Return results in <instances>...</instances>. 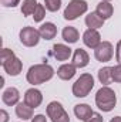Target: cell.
I'll use <instances>...</instances> for the list:
<instances>
[{"label":"cell","instance_id":"6da1fadb","mask_svg":"<svg viewBox=\"0 0 121 122\" xmlns=\"http://www.w3.org/2000/svg\"><path fill=\"white\" fill-rule=\"evenodd\" d=\"M54 75V70L49 64H36L29 68L27 71V82L31 85H38L46 81H50Z\"/></svg>","mask_w":121,"mask_h":122},{"label":"cell","instance_id":"7a4b0ae2","mask_svg":"<svg viewBox=\"0 0 121 122\" xmlns=\"http://www.w3.org/2000/svg\"><path fill=\"white\" fill-rule=\"evenodd\" d=\"M116 104H117L116 92L110 87H101L97 91V94H95V105L98 107V109H101L103 112H110V111L114 109Z\"/></svg>","mask_w":121,"mask_h":122},{"label":"cell","instance_id":"3957f363","mask_svg":"<svg viewBox=\"0 0 121 122\" xmlns=\"http://www.w3.org/2000/svg\"><path fill=\"white\" fill-rule=\"evenodd\" d=\"M1 65L4 68V71L11 77L19 75L22 72V70H23V62L19 60L16 57V54L9 48L1 50Z\"/></svg>","mask_w":121,"mask_h":122},{"label":"cell","instance_id":"277c9868","mask_svg":"<svg viewBox=\"0 0 121 122\" xmlns=\"http://www.w3.org/2000/svg\"><path fill=\"white\" fill-rule=\"evenodd\" d=\"M94 87V78L91 74H81L80 78L73 84V95L77 98H84L91 92Z\"/></svg>","mask_w":121,"mask_h":122},{"label":"cell","instance_id":"5b68a950","mask_svg":"<svg viewBox=\"0 0 121 122\" xmlns=\"http://www.w3.org/2000/svg\"><path fill=\"white\" fill-rule=\"evenodd\" d=\"M87 9H88L87 1H84V0H71L67 4V7L64 9L63 16H64L66 20H76L78 16L84 14L87 11Z\"/></svg>","mask_w":121,"mask_h":122},{"label":"cell","instance_id":"8992f818","mask_svg":"<svg viewBox=\"0 0 121 122\" xmlns=\"http://www.w3.org/2000/svg\"><path fill=\"white\" fill-rule=\"evenodd\" d=\"M47 115L51 122H70V117L60 102L53 101L47 105Z\"/></svg>","mask_w":121,"mask_h":122},{"label":"cell","instance_id":"52a82bcc","mask_svg":"<svg viewBox=\"0 0 121 122\" xmlns=\"http://www.w3.org/2000/svg\"><path fill=\"white\" fill-rule=\"evenodd\" d=\"M41 36H40V31L36 30L34 27H23L20 30V41L23 46L26 47H34L38 44Z\"/></svg>","mask_w":121,"mask_h":122},{"label":"cell","instance_id":"ba28073f","mask_svg":"<svg viewBox=\"0 0 121 122\" xmlns=\"http://www.w3.org/2000/svg\"><path fill=\"white\" fill-rule=\"evenodd\" d=\"M113 44L110 41H101L97 48H94V57L101 62H107L113 58Z\"/></svg>","mask_w":121,"mask_h":122},{"label":"cell","instance_id":"9c48e42d","mask_svg":"<svg viewBox=\"0 0 121 122\" xmlns=\"http://www.w3.org/2000/svg\"><path fill=\"white\" fill-rule=\"evenodd\" d=\"M83 41L88 48H97L98 44L101 43V36L94 29H87L83 34Z\"/></svg>","mask_w":121,"mask_h":122},{"label":"cell","instance_id":"30bf717a","mask_svg":"<svg viewBox=\"0 0 121 122\" xmlns=\"http://www.w3.org/2000/svg\"><path fill=\"white\" fill-rule=\"evenodd\" d=\"M24 102L29 107H31V108H37L43 102V95H41V92L38 91V90L30 88V90H27L26 94H24Z\"/></svg>","mask_w":121,"mask_h":122},{"label":"cell","instance_id":"8fae6325","mask_svg":"<svg viewBox=\"0 0 121 122\" xmlns=\"http://www.w3.org/2000/svg\"><path fill=\"white\" fill-rule=\"evenodd\" d=\"M71 48L66 44H54L53 46V50H51V54L53 57L57 61H66L71 57Z\"/></svg>","mask_w":121,"mask_h":122},{"label":"cell","instance_id":"7c38bea8","mask_svg":"<svg viewBox=\"0 0 121 122\" xmlns=\"http://www.w3.org/2000/svg\"><path fill=\"white\" fill-rule=\"evenodd\" d=\"M88 61H90V57H88V53L83 48H77L73 54V62L76 68H84L88 65Z\"/></svg>","mask_w":121,"mask_h":122},{"label":"cell","instance_id":"4fadbf2b","mask_svg":"<svg viewBox=\"0 0 121 122\" xmlns=\"http://www.w3.org/2000/svg\"><path fill=\"white\" fill-rule=\"evenodd\" d=\"M1 99L6 105L9 107H13V105H17L19 104V99H20V94H19V90L14 88V87H10L7 88L6 91L3 92L1 95Z\"/></svg>","mask_w":121,"mask_h":122},{"label":"cell","instance_id":"5bb4252c","mask_svg":"<svg viewBox=\"0 0 121 122\" xmlns=\"http://www.w3.org/2000/svg\"><path fill=\"white\" fill-rule=\"evenodd\" d=\"M38 31H40L41 38H44V40H53V38L56 37V34H57V27H56L54 23H51V21H46L44 24L40 26Z\"/></svg>","mask_w":121,"mask_h":122},{"label":"cell","instance_id":"9a60e30c","mask_svg":"<svg viewBox=\"0 0 121 122\" xmlns=\"http://www.w3.org/2000/svg\"><path fill=\"white\" fill-rule=\"evenodd\" d=\"M95 13L103 19V20H107L113 16L114 13V9H113V4L110 1H101L97 4V9H95Z\"/></svg>","mask_w":121,"mask_h":122},{"label":"cell","instance_id":"2e32d148","mask_svg":"<svg viewBox=\"0 0 121 122\" xmlns=\"http://www.w3.org/2000/svg\"><path fill=\"white\" fill-rule=\"evenodd\" d=\"M61 37L64 41H67L68 44H74L78 41L80 38V34H78V30L76 27H71V26H67L64 27L63 31H61Z\"/></svg>","mask_w":121,"mask_h":122},{"label":"cell","instance_id":"e0dca14e","mask_svg":"<svg viewBox=\"0 0 121 122\" xmlns=\"http://www.w3.org/2000/svg\"><path fill=\"white\" fill-rule=\"evenodd\" d=\"M57 75L63 81H68L76 75V67L74 64H63L60 68L57 70Z\"/></svg>","mask_w":121,"mask_h":122},{"label":"cell","instance_id":"ac0fdd59","mask_svg":"<svg viewBox=\"0 0 121 122\" xmlns=\"http://www.w3.org/2000/svg\"><path fill=\"white\" fill-rule=\"evenodd\" d=\"M16 115H17V118H20L23 121L31 119L33 118V108L29 107L26 102H19L16 107Z\"/></svg>","mask_w":121,"mask_h":122},{"label":"cell","instance_id":"d6986e66","mask_svg":"<svg viewBox=\"0 0 121 122\" xmlns=\"http://www.w3.org/2000/svg\"><path fill=\"white\" fill-rule=\"evenodd\" d=\"M74 114H76V117L80 121H86V119L90 118V115L93 114V109H91L90 105H87V104H77L74 107Z\"/></svg>","mask_w":121,"mask_h":122},{"label":"cell","instance_id":"ffe728a7","mask_svg":"<svg viewBox=\"0 0 121 122\" xmlns=\"http://www.w3.org/2000/svg\"><path fill=\"white\" fill-rule=\"evenodd\" d=\"M86 24H87L88 29H94V30H97V29L103 27L104 20H103L95 11H93V13H90L88 16H86Z\"/></svg>","mask_w":121,"mask_h":122},{"label":"cell","instance_id":"44dd1931","mask_svg":"<svg viewBox=\"0 0 121 122\" xmlns=\"http://www.w3.org/2000/svg\"><path fill=\"white\" fill-rule=\"evenodd\" d=\"M98 80L100 82L107 87L113 82V75H111V67H103L100 71H98Z\"/></svg>","mask_w":121,"mask_h":122},{"label":"cell","instance_id":"7402d4cb","mask_svg":"<svg viewBox=\"0 0 121 122\" xmlns=\"http://www.w3.org/2000/svg\"><path fill=\"white\" fill-rule=\"evenodd\" d=\"M37 0H23V4H22V13L23 16H31L37 7Z\"/></svg>","mask_w":121,"mask_h":122},{"label":"cell","instance_id":"603a6c76","mask_svg":"<svg viewBox=\"0 0 121 122\" xmlns=\"http://www.w3.org/2000/svg\"><path fill=\"white\" fill-rule=\"evenodd\" d=\"M44 16H46V7H44L43 4H37L36 10H34V13H33L34 21H36V23H40V21L44 19Z\"/></svg>","mask_w":121,"mask_h":122},{"label":"cell","instance_id":"cb8c5ba5","mask_svg":"<svg viewBox=\"0 0 121 122\" xmlns=\"http://www.w3.org/2000/svg\"><path fill=\"white\" fill-rule=\"evenodd\" d=\"M44 4L49 11H57L61 7V0H44Z\"/></svg>","mask_w":121,"mask_h":122},{"label":"cell","instance_id":"d4e9b609","mask_svg":"<svg viewBox=\"0 0 121 122\" xmlns=\"http://www.w3.org/2000/svg\"><path fill=\"white\" fill-rule=\"evenodd\" d=\"M111 75L114 82H121V64L111 67Z\"/></svg>","mask_w":121,"mask_h":122},{"label":"cell","instance_id":"484cf974","mask_svg":"<svg viewBox=\"0 0 121 122\" xmlns=\"http://www.w3.org/2000/svg\"><path fill=\"white\" fill-rule=\"evenodd\" d=\"M84 122H104V118H103L98 112H93V114L90 115V118L86 119Z\"/></svg>","mask_w":121,"mask_h":122},{"label":"cell","instance_id":"4316f807","mask_svg":"<svg viewBox=\"0 0 121 122\" xmlns=\"http://www.w3.org/2000/svg\"><path fill=\"white\" fill-rule=\"evenodd\" d=\"M0 3L4 7H16L20 3V0H0Z\"/></svg>","mask_w":121,"mask_h":122},{"label":"cell","instance_id":"83f0119b","mask_svg":"<svg viewBox=\"0 0 121 122\" xmlns=\"http://www.w3.org/2000/svg\"><path fill=\"white\" fill-rule=\"evenodd\" d=\"M116 58L118 61V64H121V40L117 43V47H116Z\"/></svg>","mask_w":121,"mask_h":122},{"label":"cell","instance_id":"f1b7e54d","mask_svg":"<svg viewBox=\"0 0 121 122\" xmlns=\"http://www.w3.org/2000/svg\"><path fill=\"white\" fill-rule=\"evenodd\" d=\"M31 122H47V118H46L44 115L38 114V115H36V117L31 119Z\"/></svg>","mask_w":121,"mask_h":122},{"label":"cell","instance_id":"f546056e","mask_svg":"<svg viewBox=\"0 0 121 122\" xmlns=\"http://www.w3.org/2000/svg\"><path fill=\"white\" fill-rule=\"evenodd\" d=\"M0 118H1L0 122H7L9 121V114H7L4 109H1V111H0Z\"/></svg>","mask_w":121,"mask_h":122},{"label":"cell","instance_id":"4dcf8cb0","mask_svg":"<svg viewBox=\"0 0 121 122\" xmlns=\"http://www.w3.org/2000/svg\"><path fill=\"white\" fill-rule=\"evenodd\" d=\"M110 122H121V117H114Z\"/></svg>","mask_w":121,"mask_h":122},{"label":"cell","instance_id":"1f68e13d","mask_svg":"<svg viewBox=\"0 0 121 122\" xmlns=\"http://www.w3.org/2000/svg\"><path fill=\"white\" fill-rule=\"evenodd\" d=\"M103 1H110V0H103Z\"/></svg>","mask_w":121,"mask_h":122}]
</instances>
